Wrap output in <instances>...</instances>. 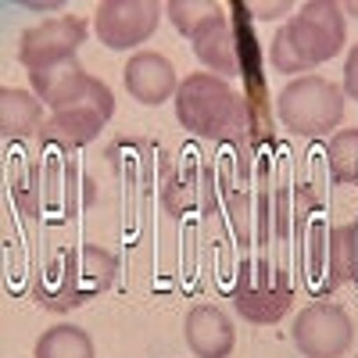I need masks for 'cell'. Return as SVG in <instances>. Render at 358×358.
Wrapping results in <instances>:
<instances>
[{
    "instance_id": "cell-1",
    "label": "cell",
    "mask_w": 358,
    "mask_h": 358,
    "mask_svg": "<svg viewBox=\"0 0 358 358\" xmlns=\"http://www.w3.org/2000/svg\"><path fill=\"white\" fill-rule=\"evenodd\" d=\"M176 118L187 133L215 143H251V111L244 94L212 76V72H194L179 83L176 90Z\"/></svg>"
},
{
    "instance_id": "cell-2",
    "label": "cell",
    "mask_w": 358,
    "mask_h": 358,
    "mask_svg": "<svg viewBox=\"0 0 358 358\" xmlns=\"http://www.w3.org/2000/svg\"><path fill=\"white\" fill-rule=\"evenodd\" d=\"M348 43V25H344V8L334 0H312L301 4L273 36L268 47V62L276 72H312L337 57Z\"/></svg>"
},
{
    "instance_id": "cell-3",
    "label": "cell",
    "mask_w": 358,
    "mask_h": 358,
    "mask_svg": "<svg viewBox=\"0 0 358 358\" xmlns=\"http://www.w3.org/2000/svg\"><path fill=\"white\" fill-rule=\"evenodd\" d=\"M276 111H280V122L294 136L322 140L344 118V90L322 76L290 79L276 97Z\"/></svg>"
},
{
    "instance_id": "cell-4",
    "label": "cell",
    "mask_w": 358,
    "mask_h": 358,
    "mask_svg": "<svg viewBox=\"0 0 358 358\" xmlns=\"http://www.w3.org/2000/svg\"><path fill=\"white\" fill-rule=\"evenodd\" d=\"M290 283L280 265L268 258H244L233 280V308L241 312L248 322L268 326L280 322L290 308Z\"/></svg>"
},
{
    "instance_id": "cell-5",
    "label": "cell",
    "mask_w": 358,
    "mask_h": 358,
    "mask_svg": "<svg viewBox=\"0 0 358 358\" xmlns=\"http://www.w3.org/2000/svg\"><path fill=\"white\" fill-rule=\"evenodd\" d=\"M111 115H115L111 86L94 79L76 104H69L62 111H50V118L40 129V147H69V151L86 147L101 136V129L111 122Z\"/></svg>"
},
{
    "instance_id": "cell-6",
    "label": "cell",
    "mask_w": 358,
    "mask_h": 358,
    "mask_svg": "<svg viewBox=\"0 0 358 358\" xmlns=\"http://www.w3.org/2000/svg\"><path fill=\"white\" fill-rule=\"evenodd\" d=\"M43 165V212L54 222L76 219L83 208L94 201V183L83 176L79 162L72 158L69 147H40Z\"/></svg>"
},
{
    "instance_id": "cell-7",
    "label": "cell",
    "mask_w": 358,
    "mask_h": 358,
    "mask_svg": "<svg viewBox=\"0 0 358 358\" xmlns=\"http://www.w3.org/2000/svg\"><path fill=\"white\" fill-rule=\"evenodd\" d=\"M248 29H251L248 4L226 8L219 18H212L204 29H197V36H194L197 62L212 76H219V79L241 76V57H244V36H248Z\"/></svg>"
},
{
    "instance_id": "cell-8",
    "label": "cell",
    "mask_w": 358,
    "mask_h": 358,
    "mask_svg": "<svg viewBox=\"0 0 358 358\" xmlns=\"http://www.w3.org/2000/svg\"><path fill=\"white\" fill-rule=\"evenodd\" d=\"M290 341L305 358H341L355 344V322L341 305L315 301L294 319Z\"/></svg>"
},
{
    "instance_id": "cell-9",
    "label": "cell",
    "mask_w": 358,
    "mask_h": 358,
    "mask_svg": "<svg viewBox=\"0 0 358 358\" xmlns=\"http://www.w3.org/2000/svg\"><path fill=\"white\" fill-rule=\"evenodd\" d=\"M162 15L158 0H104L94 11V29L108 50H129L155 36Z\"/></svg>"
},
{
    "instance_id": "cell-10",
    "label": "cell",
    "mask_w": 358,
    "mask_h": 358,
    "mask_svg": "<svg viewBox=\"0 0 358 358\" xmlns=\"http://www.w3.org/2000/svg\"><path fill=\"white\" fill-rule=\"evenodd\" d=\"M86 43V22L76 15H62V18H47L33 29H25L18 40V62L29 72H43L57 62L76 57V50Z\"/></svg>"
},
{
    "instance_id": "cell-11",
    "label": "cell",
    "mask_w": 358,
    "mask_h": 358,
    "mask_svg": "<svg viewBox=\"0 0 358 358\" xmlns=\"http://www.w3.org/2000/svg\"><path fill=\"white\" fill-rule=\"evenodd\" d=\"M212 197H215V169L204 162L197 147H183L176 169H165V183H162V204L169 215H187L190 208H204L212 212Z\"/></svg>"
},
{
    "instance_id": "cell-12",
    "label": "cell",
    "mask_w": 358,
    "mask_h": 358,
    "mask_svg": "<svg viewBox=\"0 0 358 358\" xmlns=\"http://www.w3.org/2000/svg\"><path fill=\"white\" fill-rule=\"evenodd\" d=\"M33 297H36V305L47 308V312H72V308L86 305L72 248H57L50 255V262L33 273Z\"/></svg>"
},
{
    "instance_id": "cell-13",
    "label": "cell",
    "mask_w": 358,
    "mask_h": 358,
    "mask_svg": "<svg viewBox=\"0 0 358 358\" xmlns=\"http://www.w3.org/2000/svg\"><path fill=\"white\" fill-rule=\"evenodd\" d=\"M122 79H126V90H129V97L147 104V108H155L169 97H176V90H179V79H176V69L165 54H155V50H140L133 54L126 69H122Z\"/></svg>"
},
{
    "instance_id": "cell-14",
    "label": "cell",
    "mask_w": 358,
    "mask_h": 358,
    "mask_svg": "<svg viewBox=\"0 0 358 358\" xmlns=\"http://www.w3.org/2000/svg\"><path fill=\"white\" fill-rule=\"evenodd\" d=\"M183 337L197 358H229L236 344V330L229 315L215 305H194L183 319Z\"/></svg>"
},
{
    "instance_id": "cell-15",
    "label": "cell",
    "mask_w": 358,
    "mask_h": 358,
    "mask_svg": "<svg viewBox=\"0 0 358 358\" xmlns=\"http://www.w3.org/2000/svg\"><path fill=\"white\" fill-rule=\"evenodd\" d=\"M29 83H33V94L50 108V111H62L69 104H76L90 83H94V76L83 72V65L76 62V57H69V62H57L43 72H29Z\"/></svg>"
},
{
    "instance_id": "cell-16",
    "label": "cell",
    "mask_w": 358,
    "mask_h": 358,
    "mask_svg": "<svg viewBox=\"0 0 358 358\" xmlns=\"http://www.w3.org/2000/svg\"><path fill=\"white\" fill-rule=\"evenodd\" d=\"M36 129H43V101L29 90L4 86L0 90V136H4V143H22Z\"/></svg>"
},
{
    "instance_id": "cell-17",
    "label": "cell",
    "mask_w": 358,
    "mask_h": 358,
    "mask_svg": "<svg viewBox=\"0 0 358 358\" xmlns=\"http://www.w3.org/2000/svg\"><path fill=\"white\" fill-rule=\"evenodd\" d=\"M8 194L22 215L36 219L43 212V165L22 147L8 155Z\"/></svg>"
},
{
    "instance_id": "cell-18",
    "label": "cell",
    "mask_w": 358,
    "mask_h": 358,
    "mask_svg": "<svg viewBox=\"0 0 358 358\" xmlns=\"http://www.w3.org/2000/svg\"><path fill=\"white\" fill-rule=\"evenodd\" d=\"M358 280V222H344L326 233V276L322 290H337Z\"/></svg>"
},
{
    "instance_id": "cell-19",
    "label": "cell",
    "mask_w": 358,
    "mask_h": 358,
    "mask_svg": "<svg viewBox=\"0 0 358 358\" xmlns=\"http://www.w3.org/2000/svg\"><path fill=\"white\" fill-rule=\"evenodd\" d=\"M76 268H79L83 297H86V301H94L97 294H104V290L115 287L118 258L111 251H104L101 244H83V248H76Z\"/></svg>"
},
{
    "instance_id": "cell-20",
    "label": "cell",
    "mask_w": 358,
    "mask_h": 358,
    "mask_svg": "<svg viewBox=\"0 0 358 358\" xmlns=\"http://www.w3.org/2000/svg\"><path fill=\"white\" fill-rule=\"evenodd\" d=\"M33 358H94V341H90L83 326L57 322L50 330H43Z\"/></svg>"
},
{
    "instance_id": "cell-21",
    "label": "cell",
    "mask_w": 358,
    "mask_h": 358,
    "mask_svg": "<svg viewBox=\"0 0 358 358\" xmlns=\"http://www.w3.org/2000/svg\"><path fill=\"white\" fill-rule=\"evenodd\" d=\"M334 183L355 187L358 183V129H341L330 136V151H326Z\"/></svg>"
},
{
    "instance_id": "cell-22",
    "label": "cell",
    "mask_w": 358,
    "mask_h": 358,
    "mask_svg": "<svg viewBox=\"0 0 358 358\" xmlns=\"http://www.w3.org/2000/svg\"><path fill=\"white\" fill-rule=\"evenodd\" d=\"M226 8L222 4H212V0H169L165 4V15L169 22L176 25L179 36H197V29H204L212 18H219Z\"/></svg>"
},
{
    "instance_id": "cell-23",
    "label": "cell",
    "mask_w": 358,
    "mask_h": 358,
    "mask_svg": "<svg viewBox=\"0 0 358 358\" xmlns=\"http://www.w3.org/2000/svg\"><path fill=\"white\" fill-rule=\"evenodd\" d=\"M344 94L358 101V47L348 54V65H344Z\"/></svg>"
},
{
    "instance_id": "cell-24",
    "label": "cell",
    "mask_w": 358,
    "mask_h": 358,
    "mask_svg": "<svg viewBox=\"0 0 358 358\" xmlns=\"http://www.w3.org/2000/svg\"><path fill=\"white\" fill-rule=\"evenodd\" d=\"M248 11L255 15V18H262V22H273V18H280V15H290L294 11V4H248Z\"/></svg>"
},
{
    "instance_id": "cell-25",
    "label": "cell",
    "mask_w": 358,
    "mask_h": 358,
    "mask_svg": "<svg viewBox=\"0 0 358 358\" xmlns=\"http://www.w3.org/2000/svg\"><path fill=\"white\" fill-rule=\"evenodd\" d=\"M344 11H348V15H355V18H358V0H351V4H344Z\"/></svg>"
},
{
    "instance_id": "cell-26",
    "label": "cell",
    "mask_w": 358,
    "mask_h": 358,
    "mask_svg": "<svg viewBox=\"0 0 358 358\" xmlns=\"http://www.w3.org/2000/svg\"><path fill=\"white\" fill-rule=\"evenodd\" d=\"M355 283H358V280H355Z\"/></svg>"
}]
</instances>
